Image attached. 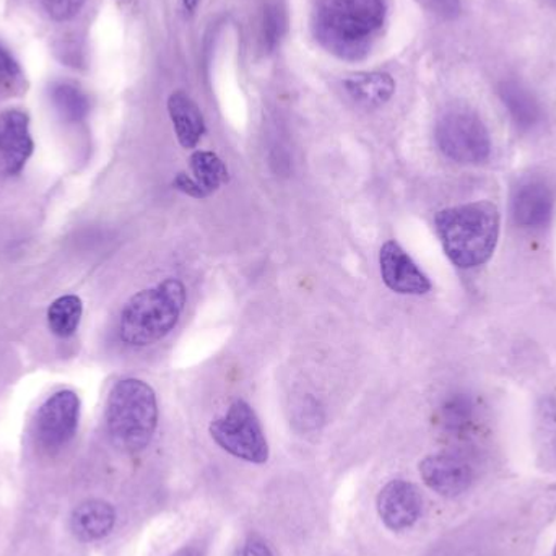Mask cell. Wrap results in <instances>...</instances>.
<instances>
[{
  "instance_id": "277c9868",
  "label": "cell",
  "mask_w": 556,
  "mask_h": 556,
  "mask_svg": "<svg viewBox=\"0 0 556 556\" xmlns=\"http://www.w3.org/2000/svg\"><path fill=\"white\" fill-rule=\"evenodd\" d=\"M106 425L117 450L130 454L146 450L159 425L155 391L136 378L116 382L108 395Z\"/></svg>"
},
{
  "instance_id": "d4e9b609",
  "label": "cell",
  "mask_w": 556,
  "mask_h": 556,
  "mask_svg": "<svg viewBox=\"0 0 556 556\" xmlns=\"http://www.w3.org/2000/svg\"><path fill=\"white\" fill-rule=\"evenodd\" d=\"M542 427L545 431V440L547 443H556V404L555 401L548 399L542 407Z\"/></svg>"
},
{
  "instance_id": "ac0fdd59",
  "label": "cell",
  "mask_w": 556,
  "mask_h": 556,
  "mask_svg": "<svg viewBox=\"0 0 556 556\" xmlns=\"http://www.w3.org/2000/svg\"><path fill=\"white\" fill-rule=\"evenodd\" d=\"M51 100L55 111L67 123H78L87 117L90 100L78 85L71 81H59L51 88Z\"/></svg>"
},
{
  "instance_id": "7c38bea8",
  "label": "cell",
  "mask_w": 556,
  "mask_h": 556,
  "mask_svg": "<svg viewBox=\"0 0 556 556\" xmlns=\"http://www.w3.org/2000/svg\"><path fill=\"white\" fill-rule=\"evenodd\" d=\"M35 143L29 134L28 114L7 110L0 114V159L9 175H18L31 156Z\"/></svg>"
},
{
  "instance_id": "603a6c76",
  "label": "cell",
  "mask_w": 556,
  "mask_h": 556,
  "mask_svg": "<svg viewBox=\"0 0 556 556\" xmlns=\"http://www.w3.org/2000/svg\"><path fill=\"white\" fill-rule=\"evenodd\" d=\"M294 421L303 430H316L323 425L324 412L320 405L317 404L316 399L311 397V395L301 399L300 404L296 405V410H294Z\"/></svg>"
},
{
  "instance_id": "ffe728a7",
  "label": "cell",
  "mask_w": 556,
  "mask_h": 556,
  "mask_svg": "<svg viewBox=\"0 0 556 556\" xmlns=\"http://www.w3.org/2000/svg\"><path fill=\"white\" fill-rule=\"evenodd\" d=\"M26 90L25 74L9 48L0 42V94L15 97Z\"/></svg>"
},
{
  "instance_id": "52a82bcc",
  "label": "cell",
  "mask_w": 556,
  "mask_h": 556,
  "mask_svg": "<svg viewBox=\"0 0 556 556\" xmlns=\"http://www.w3.org/2000/svg\"><path fill=\"white\" fill-rule=\"evenodd\" d=\"M80 418V399L75 392L61 391L48 399L36 414L35 431L46 450H61L75 437Z\"/></svg>"
},
{
  "instance_id": "cb8c5ba5",
  "label": "cell",
  "mask_w": 556,
  "mask_h": 556,
  "mask_svg": "<svg viewBox=\"0 0 556 556\" xmlns=\"http://www.w3.org/2000/svg\"><path fill=\"white\" fill-rule=\"evenodd\" d=\"M39 2L49 18L54 22H68L80 13L87 0H39Z\"/></svg>"
},
{
  "instance_id": "30bf717a",
  "label": "cell",
  "mask_w": 556,
  "mask_h": 556,
  "mask_svg": "<svg viewBox=\"0 0 556 556\" xmlns=\"http://www.w3.org/2000/svg\"><path fill=\"white\" fill-rule=\"evenodd\" d=\"M381 277L389 290L399 294H427L431 290L430 278L421 273L415 261L405 253L397 241H388L379 251Z\"/></svg>"
},
{
  "instance_id": "f546056e",
  "label": "cell",
  "mask_w": 556,
  "mask_h": 556,
  "mask_svg": "<svg viewBox=\"0 0 556 556\" xmlns=\"http://www.w3.org/2000/svg\"><path fill=\"white\" fill-rule=\"evenodd\" d=\"M175 556H202L198 548H185V551L178 552Z\"/></svg>"
},
{
  "instance_id": "d6986e66",
  "label": "cell",
  "mask_w": 556,
  "mask_h": 556,
  "mask_svg": "<svg viewBox=\"0 0 556 556\" xmlns=\"http://www.w3.org/2000/svg\"><path fill=\"white\" fill-rule=\"evenodd\" d=\"M84 314V304L75 294L58 298L48 309L49 329L58 337H71L77 330Z\"/></svg>"
},
{
  "instance_id": "8992f818",
  "label": "cell",
  "mask_w": 556,
  "mask_h": 556,
  "mask_svg": "<svg viewBox=\"0 0 556 556\" xmlns=\"http://www.w3.org/2000/svg\"><path fill=\"white\" fill-rule=\"evenodd\" d=\"M211 437L222 450L250 464L269 460V443L263 425L248 402L235 401L227 414L212 421Z\"/></svg>"
},
{
  "instance_id": "4dcf8cb0",
  "label": "cell",
  "mask_w": 556,
  "mask_h": 556,
  "mask_svg": "<svg viewBox=\"0 0 556 556\" xmlns=\"http://www.w3.org/2000/svg\"><path fill=\"white\" fill-rule=\"evenodd\" d=\"M554 556H556V547H555V551H554Z\"/></svg>"
},
{
  "instance_id": "6da1fadb",
  "label": "cell",
  "mask_w": 556,
  "mask_h": 556,
  "mask_svg": "<svg viewBox=\"0 0 556 556\" xmlns=\"http://www.w3.org/2000/svg\"><path fill=\"white\" fill-rule=\"evenodd\" d=\"M384 0H319L313 33L320 46L343 61L368 55L386 22Z\"/></svg>"
},
{
  "instance_id": "4316f807",
  "label": "cell",
  "mask_w": 556,
  "mask_h": 556,
  "mask_svg": "<svg viewBox=\"0 0 556 556\" xmlns=\"http://www.w3.org/2000/svg\"><path fill=\"white\" fill-rule=\"evenodd\" d=\"M427 2L441 18L453 20L460 13V0H427Z\"/></svg>"
},
{
  "instance_id": "5bb4252c",
  "label": "cell",
  "mask_w": 556,
  "mask_h": 556,
  "mask_svg": "<svg viewBox=\"0 0 556 556\" xmlns=\"http://www.w3.org/2000/svg\"><path fill=\"white\" fill-rule=\"evenodd\" d=\"M168 113L176 137L185 149H194L205 132L202 111L185 91H175L168 98Z\"/></svg>"
},
{
  "instance_id": "83f0119b",
  "label": "cell",
  "mask_w": 556,
  "mask_h": 556,
  "mask_svg": "<svg viewBox=\"0 0 556 556\" xmlns=\"http://www.w3.org/2000/svg\"><path fill=\"white\" fill-rule=\"evenodd\" d=\"M240 556H276L269 545L260 538H250L244 542Z\"/></svg>"
},
{
  "instance_id": "484cf974",
  "label": "cell",
  "mask_w": 556,
  "mask_h": 556,
  "mask_svg": "<svg viewBox=\"0 0 556 556\" xmlns=\"http://www.w3.org/2000/svg\"><path fill=\"white\" fill-rule=\"evenodd\" d=\"M173 186L175 189H178L182 194L189 195V198L194 199H205V192L202 191L201 186L195 182V179L192 176L186 175V173H178L173 179Z\"/></svg>"
},
{
  "instance_id": "5b68a950",
  "label": "cell",
  "mask_w": 556,
  "mask_h": 556,
  "mask_svg": "<svg viewBox=\"0 0 556 556\" xmlns=\"http://www.w3.org/2000/svg\"><path fill=\"white\" fill-rule=\"evenodd\" d=\"M434 134L441 152L460 165H480L492 153V139L485 123L467 108L447 110L438 119Z\"/></svg>"
},
{
  "instance_id": "ba28073f",
  "label": "cell",
  "mask_w": 556,
  "mask_h": 556,
  "mask_svg": "<svg viewBox=\"0 0 556 556\" xmlns=\"http://www.w3.org/2000/svg\"><path fill=\"white\" fill-rule=\"evenodd\" d=\"M555 186L542 176H529L519 182L513 194L511 211L522 228L545 227L555 211Z\"/></svg>"
},
{
  "instance_id": "e0dca14e",
  "label": "cell",
  "mask_w": 556,
  "mask_h": 556,
  "mask_svg": "<svg viewBox=\"0 0 556 556\" xmlns=\"http://www.w3.org/2000/svg\"><path fill=\"white\" fill-rule=\"evenodd\" d=\"M189 165H191L192 175H194L192 178L201 186L207 198L230 181L227 165L217 153L198 150L189 159Z\"/></svg>"
},
{
  "instance_id": "44dd1931",
  "label": "cell",
  "mask_w": 556,
  "mask_h": 556,
  "mask_svg": "<svg viewBox=\"0 0 556 556\" xmlns=\"http://www.w3.org/2000/svg\"><path fill=\"white\" fill-rule=\"evenodd\" d=\"M473 405L466 395H456L443 408V421L450 430H464L472 420Z\"/></svg>"
},
{
  "instance_id": "9c48e42d",
  "label": "cell",
  "mask_w": 556,
  "mask_h": 556,
  "mask_svg": "<svg viewBox=\"0 0 556 556\" xmlns=\"http://www.w3.org/2000/svg\"><path fill=\"white\" fill-rule=\"evenodd\" d=\"M376 508L386 528L394 532L407 531L420 519L424 498L414 483L392 480L379 492Z\"/></svg>"
},
{
  "instance_id": "2e32d148",
  "label": "cell",
  "mask_w": 556,
  "mask_h": 556,
  "mask_svg": "<svg viewBox=\"0 0 556 556\" xmlns=\"http://www.w3.org/2000/svg\"><path fill=\"white\" fill-rule=\"evenodd\" d=\"M500 97L506 110L511 114L516 126L521 130H531L542 121V108L538 98L518 81H503Z\"/></svg>"
},
{
  "instance_id": "f1b7e54d",
  "label": "cell",
  "mask_w": 556,
  "mask_h": 556,
  "mask_svg": "<svg viewBox=\"0 0 556 556\" xmlns=\"http://www.w3.org/2000/svg\"><path fill=\"white\" fill-rule=\"evenodd\" d=\"M199 2H201V0H182L185 9L188 10L189 13H192L198 9Z\"/></svg>"
},
{
  "instance_id": "7402d4cb",
  "label": "cell",
  "mask_w": 556,
  "mask_h": 556,
  "mask_svg": "<svg viewBox=\"0 0 556 556\" xmlns=\"http://www.w3.org/2000/svg\"><path fill=\"white\" fill-rule=\"evenodd\" d=\"M285 18L283 12L276 3H270L264 10V42L267 49L274 51L280 42L281 35H283Z\"/></svg>"
},
{
  "instance_id": "8fae6325",
  "label": "cell",
  "mask_w": 556,
  "mask_h": 556,
  "mask_svg": "<svg viewBox=\"0 0 556 556\" xmlns=\"http://www.w3.org/2000/svg\"><path fill=\"white\" fill-rule=\"evenodd\" d=\"M425 485L444 498H456L469 490L472 469L466 460L453 454H433L420 463Z\"/></svg>"
},
{
  "instance_id": "9a60e30c",
  "label": "cell",
  "mask_w": 556,
  "mask_h": 556,
  "mask_svg": "<svg viewBox=\"0 0 556 556\" xmlns=\"http://www.w3.org/2000/svg\"><path fill=\"white\" fill-rule=\"evenodd\" d=\"M346 93L365 108H379L391 100L395 81L386 72H359L343 80Z\"/></svg>"
},
{
  "instance_id": "7a4b0ae2",
  "label": "cell",
  "mask_w": 556,
  "mask_h": 556,
  "mask_svg": "<svg viewBox=\"0 0 556 556\" xmlns=\"http://www.w3.org/2000/svg\"><path fill=\"white\" fill-rule=\"evenodd\" d=\"M434 225L454 266L476 269L492 260L500 238V212L492 202L444 208L438 212Z\"/></svg>"
},
{
  "instance_id": "3957f363",
  "label": "cell",
  "mask_w": 556,
  "mask_h": 556,
  "mask_svg": "<svg viewBox=\"0 0 556 556\" xmlns=\"http://www.w3.org/2000/svg\"><path fill=\"white\" fill-rule=\"evenodd\" d=\"M186 287L178 278H166L155 287L134 294L121 313L119 336L124 343L147 346L165 339L181 319Z\"/></svg>"
},
{
  "instance_id": "4fadbf2b",
  "label": "cell",
  "mask_w": 556,
  "mask_h": 556,
  "mask_svg": "<svg viewBox=\"0 0 556 556\" xmlns=\"http://www.w3.org/2000/svg\"><path fill=\"white\" fill-rule=\"evenodd\" d=\"M71 525L72 531L80 541H100L113 531L116 525V511L103 500H90L75 508Z\"/></svg>"
}]
</instances>
